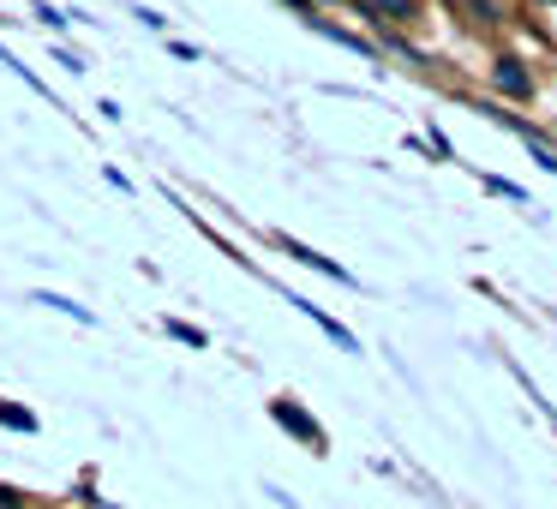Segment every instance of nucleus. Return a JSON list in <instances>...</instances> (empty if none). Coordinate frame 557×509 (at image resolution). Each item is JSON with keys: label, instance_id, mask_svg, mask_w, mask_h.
Instances as JSON below:
<instances>
[{"label": "nucleus", "instance_id": "f257e3e1", "mask_svg": "<svg viewBox=\"0 0 557 509\" xmlns=\"http://www.w3.org/2000/svg\"><path fill=\"white\" fill-rule=\"evenodd\" d=\"M485 78H492V90H497V97H509V102H533V90H540L533 66L521 61V54H509V49H497V54H492Z\"/></svg>", "mask_w": 557, "mask_h": 509}, {"label": "nucleus", "instance_id": "f03ea898", "mask_svg": "<svg viewBox=\"0 0 557 509\" xmlns=\"http://www.w3.org/2000/svg\"><path fill=\"white\" fill-rule=\"evenodd\" d=\"M270 420H276L282 432H294V437H300V444L312 449V456H324V444H330V437H324V425H318V420H312V413H306L294 396H276V401H270Z\"/></svg>", "mask_w": 557, "mask_h": 509}, {"label": "nucleus", "instance_id": "7ed1b4c3", "mask_svg": "<svg viewBox=\"0 0 557 509\" xmlns=\"http://www.w3.org/2000/svg\"><path fill=\"white\" fill-rule=\"evenodd\" d=\"M354 13H360L366 25L413 30V25H425V0H354Z\"/></svg>", "mask_w": 557, "mask_h": 509}, {"label": "nucleus", "instance_id": "20e7f679", "mask_svg": "<svg viewBox=\"0 0 557 509\" xmlns=\"http://www.w3.org/2000/svg\"><path fill=\"white\" fill-rule=\"evenodd\" d=\"M282 252H288L294 258V264H306V270H318V276H330V282H342V288H354V276H348V270H342L336 264V258H324V252H312V246H300V240H288V234H282Z\"/></svg>", "mask_w": 557, "mask_h": 509}, {"label": "nucleus", "instance_id": "39448f33", "mask_svg": "<svg viewBox=\"0 0 557 509\" xmlns=\"http://www.w3.org/2000/svg\"><path fill=\"white\" fill-rule=\"evenodd\" d=\"M449 7H456L461 25L480 30V37H497V30H504V7H497V0H449Z\"/></svg>", "mask_w": 557, "mask_h": 509}, {"label": "nucleus", "instance_id": "423d86ee", "mask_svg": "<svg viewBox=\"0 0 557 509\" xmlns=\"http://www.w3.org/2000/svg\"><path fill=\"white\" fill-rule=\"evenodd\" d=\"M306 25H312V30H318V37H330V42H342V49H354V54H377V49H372V42H366V37H354V30H342V25H330V18H324V13H318V18H306Z\"/></svg>", "mask_w": 557, "mask_h": 509}, {"label": "nucleus", "instance_id": "0eeeda50", "mask_svg": "<svg viewBox=\"0 0 557 509\" xmlns=\"http://www.w3.org/2000/svg\"><path fill=\"white\" fill-rule=\"evenodd\" d=\"M37 306H54V312H66L73 324H90V312L78 300H61V294H37Z\"/></svg>", "mask_w": 557, "mask_h": 509}, {"label": "nucleus", "instance_id": "6e6552de", "mask_svg": "<svg viewBox=\"0 0 557 509\" xmlns=\"http://www.w3.org/2000/svg\"><path fill=\"white\" fill-rule=\"evenodd\" d=\"M0 425H13V432H37V413L13 408V401H0Z\"/></svg>", "mask_w": 557, "mask_h": 509}, {"label": "nucleus", "instance_id": "1a4fd4ad", "mask_svg": "<svg viewBox=\"0 0 557 509\" xmlns=\"http://www.w3.org/2000/svg\"><path fill=\"white\" fill-rule=\"evenodd\" d=\"M162 330H169L174 342H186V348H205V330H198V324H181V318H169Z\"/></svg>", "mask_w": 557, "mask_h": 509}, {"label": "nucleus", "instance_id": "9d476101", "mask_svg": "<svg viewBox=\"0 0 557 509\" xmlns=\"http://www.w3.org/2000/svg\"><path fill=\"white\" fill-rule=\"evenodd\" d=\"M485 193H497V198H516V204H521V198H528V193H521V186L497 181V174H485Z\"/></svg>", "mask_w": 557, "mask_h": 509}, {"label": "nucleus", "instance_id": "9b49d317", "mask_svg": "<svg viewBox=\"0 0 557 509\" xmlns=\"http://www.w3.org/2000/svg\"><path fill=\"white\" fill-rule=\"evenodd\" d=\"M25 504V492H13V485H0V509H18Z\"/></svg>", "mask_w": 557, "mask_h": 509}, {"label": "nucleus", "instance_id": "f8f14e48", "mask_svg": "<svg viewBox=\"0 0 557 509\" xmlns=\"http://www.w3.org/2000/svg\"><path fill=\"white\" fill-rule=\"evenodd\" d=\"M318 7H354V0H318Z\"/></svg>", "mask_w": 557, "mask_h": 509}, {"label": "nucleus", "instance_id": "ddd939ff", "mask_svg": "<svg viewBox=\"0 0 557 509\" xmlns=\"http://www.w3.org/2000/svg\"><path fill=\"white\" fill-rule=\"evenodd\" d=\"M528 7H552V0H528Z\"/></svg>", "mask_w": 557, "mask_h": 509}]
</instances>
